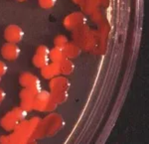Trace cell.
I'll list each match as a JSON object with an SVG mask.
<instances>
[{
  "label": "cell",
  "instance_id": "cell-1",
  "mask_svg": "<svg viewBox=\"0 0 149 144\" xmlns=\"http://www.w3.org/2000/svg\"><path fill=\"white\" fill-rule=\"evenodd\" d=\"M86 24V17L81 12H74L64 19V27L68 30H76Z\"/></svg>",
  "mask_w": 149,
  "mask_h": 144
},
{
  "label": "cell",
  "instance_id": "cell-2",
  "mask_svg": "<svg viewBox=\"0 0 149 144\" xmlns=\"http://www.w3.org/2000/svg\"><path fill=\"white\" fill-rule=\"evenodd\" d=\"M19 83L23 88H29L39 93L41 90L40 80L38 77L31 73H22L19 77Z\"/></svg>",
  "mask_w": 149,
  "mask_h": 144
},
{
  "label": "cell",
  "instance_id": "cell-3",
  "mask_svg": "<svg viewBox=\"0 0 149 144\" xmlns=\"http://www.w3.org/2000/svg\"><path fill=\"white\" fill-rule=\"evenodd\" d=\"M4 37H5V40L7 42L17 44V43L22 41L24 37V32L18 25L12 24V25H9L5 29V31H4Z\"/></svg>",
  "mask_w": 149,
  "mask_h": 144
},
{
  "label": "cell",
  "instance_id": "cell-4",
  "mask_svg": "<svg viewBox=\"0 0 149 144\" xmlns=\"http://www.w3.org/2000/svg\"><path fill=\"white\" fill-rule=\"evenodd\" d=\"M50 90L51 93L54 92H68L71 83L66 77H55L50 80L49 83Z\"/></svg>",
  "mask_w": 149,
  "mask_h": 144
},
{
  "label": "cell",
  "instance_id": "cell-5",
  "mask_svg": "<svg viewBox=\"0 0 149 144\" xmlns=\"http://www.w3.org/2000/svg\"><path fill=\"white\" fill-rule=\"evenodd\" d=\"M1 54L4 59L8 61H15L20 56V48L17 46V44L7 42L1 48Z\"/></svg>",
  "mask_w": 149,
  "mask_h": 144
},
{
  "label": "cell",
  "instance_id": "cell-6",
  "mask_svg": "<svg viewBox=\"0 0 149 144\" xmlns=\"http://www.w3.org/2000/svg\"><path fill=\"white\" fill-rule=\"evenodd\" d=\"M41 74H42L43 78L47 79V80H51V79L55 78V77L59 76L61 74L60 64L51 62L47 66H45L44 68L41 69Z\"/></svg>",
  "mask_w": 149,
  "mask_h": 144
},
{
  "label": "cell",
  "instance_id": "cell-7",
  "mask_svg": "<svg viewBox=\"0 0 149 144\" xmlns=\"http://www.w3.org/2000/svg\"><path fill=\"white\" fill-rule=\"evenodd\" d=\"M19 120L17 117L14 115L12 111H9L4 115L0 120V125L7 131H13L15 127L18 125Z\"/></svg>",
  "mask_w": 149,
  "mask_h": 144
},
{
  "label": "cell",
  "instance_id": "cell-8",
  "mask_svg": "<svg viewBox=\"0 0 149 144\" xmlns=\"http://www.w3.org/2000/svg\"><path fill=\"white\" fill-rule=\"evenodd\" d=\"M63 50L65 55H66V58L70 60L78 58L81 53V49L77 44H74V43L68 42V44L63 48Z\"/></svg>",
  "mask_w": 149,
  "mask_h": 144
},
{
  "label": "cell",
  "instance_id": "cell-9",
  "mask_svg": "<svg viewBox=\"0 0 149 144\" xmlns=\"http://www.w3.org/2000/svg\"><path fill=\"white\" fill-rule=\"evenodd\" d=\"M14 130L18 131V132L22 133V134H24V135H26V136H30V137L35 132V129L33 128L32 125H31L30 121L26 120V119L19 121L18 125L15 127V129H14Z\"/></svg>",
  "mask_w": 149,
  "mask_h": 144
},
{
  "label": "cell",
  "instance_id": "cell-10",
  "mask_svg": "<svg viewBox=\"0 0 149 144\" xmlns=\"http://www.w3.org/2000/svg\"><path fill=\"white\" fill-rule=\"evenodd\" d=\"M49 59L51 62L60 64L61 62H63L66 59V55L64 53V50L62 48H58V47L53 48L52 50H50Z\"/></svg>",
  "mask_w": 149,
  "mask_h": 144
},
{
  "label": "cell",
  "instance_id": "cell-11",
  "mask_svg": "<svg viewBox=\"0 0 149 144\" xmlns=\"http://www.w3.org/2000/svg\"><path fill=\"white\" fill-rule=\"evenodd\" d=\"M14 132L10 134L9 136V140H10V143H30L32 141H35L32 139V136H26L24 134L18 132V131L13 130Z\"/></svg>",
  "mask_w": 149,
  "mask_h": 144
},
{
  "label": "cell",
  "instance_id": "cell-12",
  "mask_svg": "<svg viewBox=\"0 0 149 144\" xmlns=\"http://www.w3.org/2000/svg\"><path fill=\"white\" fill-rule=\"evenodd\" d=\"M60 69H61V74L64 76L71 75L74 70V65L70 59H65L63 62L60 63Z\"/></svg>",
  "mask_w": 149,
  "mask_h": 144
},
{
  "label": "cell",
  "instance_id": "cell-13",
  "mask_svg": "<svg viewBox=\"0 0 149 144\" xmlns=\"http://www.w3.org/2000/svg\"><path fill=\"white\" fill-rule=\"evenodd\" d=\"M97 0H85L81 6L86 14H92L97 10Z\"/></svg>",
  "mask_w": 149,
  "mask_h": 144
},
{
  "label": "cell",
  "instance_id": "cell-14",
  "mask_svg": "<svg viewBox=\"0 0 149 144\" xmlns=\"http://www.w3.org/2000/svg\"><path fill=\"white\" fill-rule=\"evenodd\" d=\"M51 97L57 104H62L68 99V92H54L51 93Z\"/></svg>",
  "mask_w": 149,
  "mask_h": 144
},
{
  "label": "cell",
  "instance_id": "cell-15",
  "mask_svg": "<svg viewBox=\"0 0 149 144\" xmlns=\"http://www.w3.org/2000/svg\"><path fill=\"white\" fill-rule=\"evenodd\" d=\"M33 64L34 66H36L37 68L42 69L44 68L45 66H47L48 64L50 63V59L48 57H43V56H39V55L36 54L34 57H33Z\"/></svg>",
  "mask_w": 149,
  "mask_h": 144
},
{
  "label": "cell",
  "instance_id": "cell-16",
  "mask_svg": "<svg viewBox=\"0 0 149 144\" xmlns=\"http://www.w3.org/2000/svg\"><path fill=\"white\" fill-rule=\"evenodd\" d=\"M38 92L32 90V88H24L20 92V98L21 100H25V99H34L35 97L37 95Z\"/></svg>",
  "mask_w": 149,
  "mask_h": 144
},
{
  "label": "cell",
  "instance_id": "cell-17",
  "mask_svg": "<svg viewBox=\"0 0 149 144\" xmlns=\"http://www.w3.org/2000/svg\"><path fill=\"white\" fill-rule=\"evenodd\" d=\"M11 111L13 112L14 115H15L16 117H17L19 121L26 119V116H27V111H26L25 109H23L21 106L20 107H14Z\"/></svg>",
  "mask_w": 149,
  "mask_h": 144
},
{
  "label": "cell",
  "instance_id": "cell-18",
  "mask_svg": "<svg viewBox=\"0 0 149 144\" xmlns=\"http://www.w3.org/2000/svg\"><path fill=\"white\" fill-rule=\"evenodd\" d=\"M68 44V38L66 37L65 35H59L55 38L54 40V45L55 47H58V48H63Z\"/></svg>",
  "mask_w": 149,
  "mask_h": 144
},
{
  "label": "cell",
  "instance_id": "cell-19",
  "mask_svg": "<svg viewBox=\"0 0 149 144\" xmlns=\"http://www.w3.org/2000/svg\"><path fill=\"white\" fill-rule=\"evenodd\" d=\"M57 0H39V5L44 9L53 8L56 5Z\"/></svg>",
  "mask_w": 149,
  "mask_h": 144
},
{
  "label": "cell",
  "instance_id": "cell-20",
  "mask_svg": "<svg viewBox=\"0 0 149 144\" xmlns=\"http://www.w3.org/2000/svg\"><path fill=\"white\" fill-rule=\"evenodd\" d=\"M49 53H50V49L45 45H41V46L38 47L37 51H36V54L39 55V56H43V57H48L49 58Z\"/></svg>",
  "mask_w": 149,
  "mask_h": 144
},
{
  "label": "cell",
  "instance_id": "cell-21",
  "mask_svg": "<svg viewBox=\"0 0 149 144\" xmlns=\"http://www.w3.org/2000/svg\"><path fill=\"white\" fill-rule=\"evenodd\" d=\"M33 100H34V99L22 100V102H21V107H22L23 109H25L26 111H31V110H34V107H33Z\"/></svg>",
  "mask_w": 149,
  "mask_h": 144
},
{
  "label": "cell",
  "instance_id": "cell-22",
  "mask_svg": "<svg viewBox=\"0 0 149 144\" xmlns=\"http://www.w3.org/2000/svg\"><path fill=\"white\" fill-rule=\"evenodd\" d=\"M30 123H31V125L33 126V128L35 129H37L38 127H39V125L41 124V118L40 117H32V118L30 119Z\"/></svg>",
  "mask_w": 149,
  "mask_h": 144
},
{
  "label": "cell",
  "instance_id": "cell-23",
  "mask_svg": "<svg viewBox=\"0 0 149 144\" xmlns=\"http://www.w3.org/2000/svg\"><path fill=\"white\" fill-rule=\"evenodd\" d=\"M7 70H8V68H7L6 64L4 63V62H2L1 60H0V76H4L6 74Z\"/></svg>",
  "mask_w": 149,
  "mask_h": 144
},
{
  "label": "cell",
  "instance_id": "cell-24",
  "mask_svg": "<svg viewBox=\"0 0 149 144\" xmlns=\"http://www.w3.org/2000/svg\"><path fill=\"white\" fill-rule=\"evenodd\" d=\"M0 143H10V140H9V136H1L0 137Z\"/></svg>",
  "mask_w": 149,
  "mask_h": 144
},
{
  "label": "cell",
  "instance_id": "cell-25",
  "mask_svg": "<svg viewBox=\"0 0 149 144\" xmlns=\"http://www.w3.org/2000/svg\"><path fill=\"white\" fill-rule=\"evenodd\" d=\"M5 93H4V90H2L1 88H0V102H2L4 100V98H5Z\"/></svg>",
  "mask_w": 149,
  "mask_h": 144
},
{
  "label": "cell",
  "instance_id": "cell-26",
  "mask_svg": "<svg viewBox=\"0 0 149 144\" xmlns=\"http://www.w3.org/2000/svg\"><path fill=\"white\" fill-rule=\"evenodd\" d=\"M76 4H78V5H81L83 4V2L85 1V0H73Z\"/></svg>",
  "mask_w": 149,
  "mask_h": 144
},
{
  "label": "cell",
  "instance_id": "cell-27",
  "mask_svg": "<svg viewBox=\"0 0 149 144\" xmlns=\"http://www.w3.org/2000/svg\"><path fill=\"white\" fill-rule=\"evenodd\" d=\"M17 1H19V2H23V1H26V0H17Z\"/></svg>",
  "mask_w": 149,
  "mask_h": 144
},
{
  "label": "cell",
  "instance_id": "cell-28",
  "mask_svg": "<svg viewBox=\"0 0 149 144\" xmlns=\"http://www.w3.org/2000/svg\"><path fill=\"white\" fill-rule=\"evenodd\" d=\"M0 81H1V76H0Z\"/></svg>",
  "mask_w": 149,
  "mask_h": 144
},
{
  "label": "cell",
  "instance_id": "cell-29",
  "mask_svg": "<svg viewBox=\"0 0 149 144\" xmlns=\"http://www.w3.org/2000/svg\"><path fill=\"white\" fill-rule=\"evenodd\" d=\"M0 104H1V102H0Z\"/></svg>",
  "mask_w": 149,
  "mask_h": 144
}]
</instances>
